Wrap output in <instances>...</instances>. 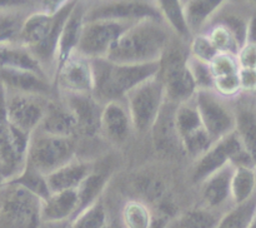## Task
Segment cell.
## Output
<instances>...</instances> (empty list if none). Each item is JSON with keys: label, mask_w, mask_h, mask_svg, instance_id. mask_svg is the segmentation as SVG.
<instances>
[{"label": "cell", "mask_w": 256, "mask_h": 228, "mask_svg": "<svg viewBox=\"0 0 256 228\" xmlns=\"http://www.w3.org/2000/svg\"><path fill=\"white\" fill-rule=\"evenodd\" d=\"M169 47L164 22L145 19L134 23L112 44L106 59L116 64H148L160 62Z\"/></svg>", "instance_id": "1"}, {"label": "cell", "mask_w": 256, "mask_h": 228, "mask_svg": "<svg viewBox=\"0 0 256 228\" xmlns=\"http://www.w3.org/2000/svg\"><path fill=\"white\" fill-rule=\"evenodd\" d=\"M94 90L92 95L102 104L124 102L130 90L160 72V62L148 64H116L106 58L92 60Z\"/></svg>", "instance_id": "2"}, {"label": "cell", "mask_w": 256, "mask_h": 228, "mask_svg": "<svg viewBox=\"0 0 256 228\" xmlns=\"http://www.w3.org/2000/svg\"><path fill=\"white\" fill-rule=\"evenodd\" d=\"M76 2H64L56 13L44 10L29 13L22 24L18 44L28 48L46 70V65L55 69L58 42L62 27L69 18Z\"/></svg>", "instance_id": "3"}, {"label": "cell", "mask_w": 256, "mask_h": 228, "mask_svg": "<svg viewBox=\"0 0 256 228\" xmlns=\"http://www.w3.org/2000/svg\"><path fill=\"white\" fill-rule=\"evenodd\" d=\"M42 199L15 184L0 188V228H39Z\"/></svg>", "instance_id": "4"}, {"label": "cell", "mask_w": 256, "mask_h": 228, "mask_svg": "<svg viewBox=\"0 0 256 228\" xmlns=\"http://www.w3.org/2000/svg\"><path fill=\"white\" fill-rule=\"evenodd\" d=\"M165 100L164 83L159 74L130 90L124 102L132 128L142 133L152 129Z\"/></svg>", "instance_id": "5"}, {"label": "cell", "mask_w": 256, "mask_h": 228, "mask_svg": "<svg viewBox=\"0 0 256 228\" xmlns=\"http://www.w3.org/2000/svg\"><path fill=\"white\" fill-rule=\"evenodd\" d=\"M75 159L74 138L54 137L35 130L30 135L26 164L48 175Z\"/></svg>", "instance_id": "6"}, {"label": "cell", "mask_w": 256, "mask_h": 228, "mask_svg": "<svg viewBox=\"0 0 256 228\" xmlns=\"http://www.w3.org/2000/svg\"><path fill=\"white\" fill-rule=\"evenodd\" d=\"M188 58L180 48L168 47L160 59L159 77L164 83L165 97L174 104L192 100L198 92L188 68Z\"/></svg>", "instance_id": "7"}, {"label": "cell", "mask_w": 256, "mask_h": 228, "mask_svg": "<svg viewBox=\"0 0 256 228\" xmlns=\"http://www.w3.org/2000/svg\"><path fill=\"white\" fill-rule=\"evenodd\" d=\"M202 127L214 142L235 132L236 115L228 104V99L220 97L214 90H198L194 98Z\"/></svg>", "instance_id": "8"}, {"label": "cell", "mask_w": 256, "mask_h": 228, "mask_svg": "<svg viewBox=\"0 0 256 228\" xmlns=\"http://www.w3.org/2000/svg\"><path fill=\"white\" fill-rule=\"evenodd\" d=\"M132 24L134 23L114 22V20L85 22L76 53L89 60L106 58L112 44Z\"/></svg>", "instance_id": "9"}, {"label": "cell", "mask_w": 256, "mask_h": 228, "mask_svg": "<svg viewBox=\"0 0 256 228\" xmlns=\"http://www.w3.org/2000/svg\"><path fill=\"white\" fill-rule=\"evenodd\" d=\"M5 115L9 124L32 135L46 112L49 100L42 95L5 90Z\"/></svg>", "instance_id": "10"}, {"label": "cell", "mask_w": 256, "mask_h": 228, "mask_svg": "<svg viewBox=\"0 0 256 228\" xmlns=\"http://www.w3.org/2000/svg\"><path fill=\"white\" fill-rule=\"evenodd\" d=\"M30 135L6 123L0 130V178L6 184L14 179L26 162Z\"/></svg>", "instance_id": "11"}, {"label": "cell", "mask_w": 256, "mask_h": 228, "mask_svg": "<svg viewBox=\"0 0 256 228\" xmlns=\"http://www.w3.org/2000/svg\"><path fill=\"white\" fill-rule=\"evenodd\" d=\"M145 19L162 22L156 3L152 4L148 2H112L99 4L85 12V22L114 20L136 23Z\"/></svg>", "instance_id": "12"}, {"label": "cell", "mask_w": 256, "mask_h": 228, "mask_svg": "<svg viewBox=\"0 0 256 228\" xmlns=\"http://www.w3.org/2000/svg\"><path fill=\"white\" fill-rule=\"evenodd\" d=\"M55 84L65 94H92V60L75 52L55 69Z\"/></svg>", "instance_id": "13"}, {"label": "cell", "mask_w": 256, "mask_h": 228, "mask_svg": "<svg viewBox=\"0 0 256 228\" xmlns=\"http://www.w3.org/2000/svg\"><path fill=\"white\" fill-rule=\"evenodd\" d=\"M242 150H244V147L236 132L218 140L206 153L196 159V164L192 170V180L195 183H202V180H205L226 164L229 163L232 164V160Z\"/></svg>", "instance_id": "14"}, {"label": "cell", "mask_w": 256, "mask_h": 228, "mask_svg": "<svg viewBox=\"0 0 256 228\" xmlns=\"http://www.w3.org/2000/svg\"><path fill=\"white\" fill-rule=\"evenodd\" d=\"M232 173H234V165L229 163L200 183L202 207L225 213L234 205L232 200Z\"/></svg>", "instance_id": "15"}, {"label": "cell", "mask_w": 256, "mask_h": 228, "mask_svg": "<svg viewBox=\"0 0 256 228\" xmlns=\"http://www.w3.org/2000/svg\"><path fill=\"white\" fill-rule=\"evenodd\" d=\"M65 104L69 107L78 123V133L92 137L100 133L102 105L92 94H66Z\"/></svg>", "instance_id": "16"}, {"label": "cell", "mask_w": 256, "mask_h": 228, "mask_svg": "<svg viewBox=\"0 0 256 228\" xmlns=\"http://www.w3.org/2000/svg\"><path fill=\"white\" fill-rule=\"evenodd\" d=\"M0 85L8 92L25 93L48 97L52 92L49 78L34 72L18 69H0Z\"/></svg>", "instance_id": "17"}, {"label": "cell", "mask_w": 256, "mask_h": 228, "mask_svg": "<svg viewBox=\"0 0 256 228\" xmlns=\"http://www.w3.org/2000/svg\"><path fill=\"white\" fill-rule=\"evenodd\" d=\"M132 129V119L125 102H109L102 105L100 132L115 143L126 140Z\"/></svg>", "instance_id": "18"}, {"label": "cell", "mask_w": 256, "mask_h": 228, "mask_svg": "<svg viewBox=\"0 0 256 228\" xmlns=\"http://www.w3.org/2000/svg\"><path fill=\"white\" fill-rule=\"evenodd\" d=\"M79 209L76 190L52 193L42 200L40 217L42 223H68L75 217Z\"/></svg>", "instance_id": "19"}, {"label": "cell", "mask_w": 256, "mask_h": 228, "mask_svg": "<svg viewBox=\"0 0 256 228\" xmlns=\"http://www.w3.org/2000/svg\"><path fill=\"white\" fill-rule=\"evenodd\" d=\"M38 132L54 137L74 138L78 133V123L74 114L66 104L49 102Z\"/></svg>", "instance_id": "20"}, {"label": "cell", "mask_w": 256, "mask_h": 228, "mask_svg": "<svg viewBox=\"0 0 256 228\" xmlns=\"http://www.w3.org/2000/svg\"><path fill=\"white\" fill-rule=\"evenodd\" d=\"M85 12H86V8L76 3L72 12L70 13L69 18L65 22L62 34H60L59 42H58L55 69L62 63H64L70 55L76 52L80 35H82V30L85 23Z\"/></svg>", "instance_id": "21"}, {"label": "cell", "mask_w": 256, "mask_h": 228, "mask_svg": "<svg viewBox=\"0 0 256 228\" xmlns=\"http://www.w3.org/2000/svg\"><path fill=\"white\" fill-rule=\"evenodd\" d=\"M178 104L165 100L162 110L158 114L156 120L152 125V130L154 133V143L158 150L165 153L174 152L182 149L179 134L176 132L174 120L175 108Z\"/></svg>", "instance_id": "22"}, {"label": "cell", "mask_w": 256, "mask_h": 228, "mask_svg": "<svg viewBox=\"0 0 256 228\" xmlns=\"http://www.w3.org/2000/svg\"><path fill=\"white\" fill-rule=\"evenodd\" d=\"M92 165L90 163L78 160L69 162L68 164L58 168L46 177L48 187L50 193L64 192V190H76V188L82 184V180L92 172Z\"/></svg>", "instance_id": "23"}, {"label": "cell", "mask_w": 256, "mask_h": 228, "mask_svg": "<svg viewBox=\"0 0 256 228\" xmlns=\"http://www.w3.org/2000/svg\"><path fill=\"white\" fill-rule=\"evenodd\" d=\"M0 69H18L34 72L49 78L46 70L28 48L20 44L0 47Z\"/></svg>", "instance_id": "24"}, {"label": "cell", "mask_w": 256, "mask_h": 228, "mask_svg": "<svg viewBox=\"0 0 256 228\" xmlns=\"http://www.w3.org/2000/svg\"><path fill=\"white\" fill-rule=\"evenodd\" d=\"M224 2L222 0H190L182 3L185 20L190 34H199L200 30L208 25L212 18L222 8Z\"/></svg>", "instance_id": "25"}, {"label": "cell", "mask_w": 256, "mask_h": 228, "mask_svg": "<svg viewBox=\"0 0 256 228\" xmlns=\"http://www.w3.org/2000/svg\"><path fill=\"white\" fill-rule=\"evenodd\" d=\"M222 214L224 213L198 205L178 213V215L169 220L166 228H216Z\"/></svg>", "instance_id": "26"}, {"label": "cell", "mask_w": 256, "mask_h": 228, "mask_svg": "<svg viewBox=\"0 0 256 228\" xmlns=\"http://www.w3.org/2000/svg\"><path fill=\"white\" fill-rule=\"evenodd\" d=\"M26 4L22 7L0 9V47L18 44L22 24L29 15V13L25 10Z\"/></svg>", "instance_id": "27"}, {"label": "cell", "mask_w": 256, "mask_h": 228, "mask_svg": "<svg viewBox=\"0 0 256 228\" xmlns=\"http://www.w3.org/2000/svg\"><path fill=\"white\" fill-rule=\"evenodd\" d=\"M236 115V132L244 149L249 153L256 165V110L242 107L235 110Z\"/></svg>", "instance_id": "28"}, {"label": "cell", "mask_w": 256, "mask_h": 228, "mask_svg": "<svg viewBox=\"0 0 256 228\" xmlns=\"http://www.w3.org/2000/svg\"><path fill=\"white\" fill-rule=\"evenodd\" d=\"M152 209L146 203L138 199H130L124 203L120 212V224L122 228H152Z\"/></svg>", "instance_id": "29"}, {"label": "cell", "mask_w": 256, "mask_h": 228, "mask_svg": "<svg viewBox=\"0 0 256 228\" xmlns=\"http://www.w3.org/2000/svg\"><path fill=\"white\" fill-rule=\"evenodd\" d=\"M256 193L255 168L234 167L232 178V204H240L249 200Z\"/></svg>", "instance_id": "30"}, {"label": "cell", "mask_w": 256, "mask_h": 228, "mask_svg": "<svg viewBox=\"0 0 256 228\" xmlns=\"http://www.w3.org/2000/svg\"><path fill=\"white\" fill-rule=\"evenodd\" d=\"M256 214V193L249 200L232 205L220 218L216 228H249Z\"/></svg>", "instance_id": "31"}, {"label": "cell", "mask_w": 256, "mask_h": 228, "mask_svg": "<svg viewBox=\"0 0 256 228\" xmlns=\"http://www.w3.org/2000/svg\"><path fill=\"white\" fill-rule=\"evenodd\" d=\"M108 178H109L108 173L94 172V170H92V172L82 180V184L76 188L78 199H79V209H78V213H79L80 210L88 208L89 205L94 204L95 202H98V200L100 199L99 197L102 193L105 184H106Z\"/></svg>", "instance_id": "32"}, {"label": "cell", "mask_w": 256, "mask_h": 228, "mask_svg": "<svg viewBox=\"0 0 256 228\" xmlns=\"http://www.w3.org/2000/svg\"><path fill=\"white\" fill-rule=\"evenodd\" d=\"M162 22L169 25L179 37L189 38L190 30L188 28L186 20H185L184 7L180 0H160L156 3Z\"/></svg>", "instance_id": "33"}, {"label": "cell", "mask_w": 256, "mask_h": 228, "mask_svg": "<svg viewBox=\"0 0 256 228\" xmlns=\"http://www.w3.org/2000/svg\"><path fill=\"white\" fill-rule=\"evenodd\" d=\"M9 184L19 185V187L26 189L28 192L36 195V197L40 198L42 200H45L50 194H52L49 187H48L46 177H45L44 174H42L39 170L32 168V165L26 164V163H25L22 172H20L14 179L10 180Z\"/></svg>", "instance_id": "34"}, {"label": "cell", "mask_w": 256, "mask_h": 228, "mask_svg": "<svg viewBox=\"0 0 256 228\" xmlns=\"http://www.w3.org/2000/svg\"><path fill=\"white\" fill-rule=\"evenodd\" d=\"M174 120L180 140L186 137V135L194 133L195 130L202 128L199 112H198L196 105H195L192 99L176 105L174 113Z\"/></svg>", "instance_id": "35"}, {"label": "cell", "mask_w": 256, "mask_h": 228, "mask_svg": "<svg viewBox=\"0 0 256 228\" xmlns=\"http://www.w3.org/2000/svg\"><path fill=\"white\" fill-rule=\"evenodd\" d=\"M109 219L102 200L80 210L72 219L68 222L66 228H108Z\"/></svg>", "instance_id": "36"}, {"label": "cell", "mask_w": 256, "mask_h": 228, "mask_svg": "<svg viewBox=\"0 0 256 228\" xmlns=\"http://www.w3.org/2000/svg\"><path fill=\"white\" fill-rule=\"evenodd\" d=\"M182 143V149L186 153L189 157L194 158V159H199L204 153H206L212 144L216 142L212 140L209 133L205 130V128H200V129L195 130L192 134L186 135L180 140Z\"/></svg>", "instance_id": "37"}, {"label": "cell", "mask_w": 256, "mask_h": 228, "mask_svg": "<svg viewBox=\"0 0 256 228\" xmlns=\"http://www.w3.org/2000/svg\"><path fill=\"white\" fill-rule=\"evenodd\" d=\"M205 34L208 35L210 42L212 43L215 49L219 53H226V54L236 55L238 52H239L240 47L239 44H238L236 40H235V38L232 37V33H230L226 28L222 27V24L212 25L209 29V32L205 33Z\"/></svg>", "instance_id": "38"}, {"label": "cell", "mask_w": 256, "mask_h": 228, "mask_svg": "<svg viewBox=\"0 0 256 228\" xmlns=\"http://www.w3.org/2000/svg\"><path fill=\"white\" fill-rule=\"evenodd\" d=\"M188 68L190 70L192 79L198 90H212L214 89V77L209 63H204L195 58H188Z\"/></svg>", "instance_id": "39"}, {"label": "cell", "mask_w": 256, "mask_h": 228, "mask_svg": "<svg viewBox=\"0 0 256 228\" xmlns=\"http://www.w3.org/2000/svg\"><path fill=\"white\" fill-rule=\"evenodd\" d=\"M219 54L212 43L208 38V35L199 34L194 35L190 43V57L195 58L198 60H202L204 63H210L216 55Z\"/></svg>", "instance_id": "40"}, {"label": "cell", "mask_w": 256, "mask_h": 228, "mask_svg": "<svg viewBox=\"0 0 256 228\" xmlns=\"http://www.w3.org/2000/svg\"><path fill=\"white\" fill-rule=\"evenodd\" d=\"M209 65L210 69H212L214 79L215 78L238 74V73H239V64H238L236 55L226 54V53H219V54L209 63Z\"/></svg>", "instance_id": "41"}, {"label": "cell", "mask_w": 256, "mask_h": 228, "mask_svg": "<svg viewBox=\"0 0 256 228\" xmlns=\"http://www.w3.org/2000/svg\"><path fill=\"white\" fill-rule=\"evenodd\" d=\"M216 24H222V27L226 28L232 33V37L235 38L240 48L246 43L248 22L242 19V17L235 14H226L220 18Z\"/></svg>", "instance_id": "42"}, {"label": "cell", "mask_w": 256, "mask_h": 228, "mask_svg": "<svg viewBox=\"0 0 256 228\" xmlns=\"http://www.w3.org/2000/svg\"><path fill=\"white\" fill-rule=\"evenodd\" d=\"M214 90L215 93L222 97L224 99H230L234 98L242 92L239 82V75L232 74L225 75V77H219L214 79Z\"/></svg>", "instance_id": "43"}, {"label": "cell", "mask_w": 256, "mask_h": 228, "mask_svg": "<svg viewBox=\"0 0 256 228\" xmlns=\"http://www.w3.org/2000/svg\"><path fill=\"white\" fill-rule=\"evenodd\" d=\"M239 69H256V44L245 43L236 54Z\"/></svg>", "instance_id": "44"}, {"label": "cell", "mask_w": 256, "mask_h": 228, "mask_svg": "<svg viewBox=\"0 0 256 228\" xmlns=\"http://www.w3.org/2000/svg\"><path fill=\"white\" fill-rule=\"evenodd\" d=\"M238 75L242 92H256V69H239Z\"/></svg>", "instance_id": "45"}, {"label": "cell", "mask_w": 256, "mask_h": 228, "mask_svg": "<svg viewBox=\"0 0 256 228\" xmlns=\"http://www.w3.org/2000/svg\"><path fill=\"white\" fill-rule=\"evenodd\" d=\"M246 43H254V44H256V15L248 20Z\"/></svg>", "instance_id": "46"}, {"label": "cell", "mask_w": 256, "mask_h": 228, "mask_svg": "<svg viewBox=\"0 0 256 228\" xmlns=\"http://www.w3.org/2000/svg\"><path fill=\"white\" fill-rule=\"evenodd\" d=\"M68 223H42L39 228H66Z\"/></svg>", "instance_id": "47"}, {"label": "cell", "mask_w": 256, "mask_h": 228, "mask_svg": "<svg viewBox=\"0 0 256 228\" xmlns=\"http://www.w3.org/2000/svg\"><path fill=\"white\" fill-rule=\"evenodd\" d=\"M249 228H256V214H255V217L252 218V223H250Z\"/></svg>", "instance_id": "48"}, {"label": "cell", "mask_w": 256, "mask_h": 228, "mask_svg": "<svg viewBox=\"0 0 256 228\" xmlns=\"http://www.w3.org/2000/svg\"><path fill=\"white\" fill-rule=\"evenodd\" d=\"M108 227H109V225H108Z\"/></svg>", "instance_id": "49"}]
</instances>
